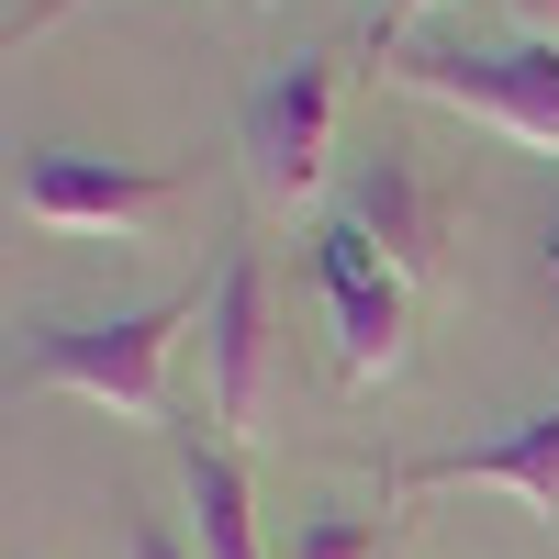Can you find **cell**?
Listing matches in <instances>:
<instances>
[{
	"label": "cell",
	"mask_w": 559,
	"mask_h": 559,
	"mask_svg": "<svg viewBox=\"0 0 559 559\" xmlns=\"http://www.w3.org/2000/svg\"><path fill=\"white\" fill-rule=\"evenodd\" d=\"M12 191H23V213L45 224V236H112V247H134L146 224L179 202V168H134V157H68V146H34L23 168H12Z\"/></svg>",
	"instance_id": "3957f363"
},
{
	"label": "cell",
	"mask_w": 559,
	"mask_h": 559,
	"mask_svg": "<svg viewBox=\"0 0 559 559\" xmlns=\"http://www.w3.org/2000/svg\"><path fill=\"white\" fill-rule=\"evenodd\" d=\"M313 280H324V313H336V369L347 381H392L403 369V336H414V280L336 213L313 236Z\"/></svg>",
	"instance_id": "5b68a950"
},
{
	"label": "cell",
	"mask_w": 559,
	"mask_h": 559,
	"mask_svg": "<svg viewBox=\"0 0 559 559\" xmlns=\"http://www.w3.org/2000/svg\"><path fill=\"white\" fill-rule=\"evenodd\" d=\"M392 492H515L526 515L559 537V403L515 414V426H503V437H481V448L414 459V471H392Z\"/></svg>",
	"instance_id": "52a82bcc"
},
{
	"label": "cell",
	"mask_w": 559,
	"mask_h": 559,
	"mask_svg": "<svg viewBox=\"0 0 559 559\" xmlns=\"http://www.w3.org/2000/svg\"><path fill=\"white\" fill-rule=\"evenodd\" d=\"M179 492H191V548H202V559H269V548H258L247 459L224 448V437H179Z\"/></svg>",
	"instance_id": "9c48e42d"
},
{
	"label": "cell",
	"mask_w": 559,
	"mask_h": 559,
	"mask_svg": "<svg viewBox=\"0 0 559 559\" xmlns=\"http://www.w3.org/2000/svg\"><path fill=\"white\" fill-rule=\"evenodd\" d=\"M503 12L526 23V45H559V0H503Z\"/></svg>",
	"instance_id": "7c38bea8"
},
{
	"label": "cell",
	"mask_w": 559,
	"mask_h": 559,
	"mask_svg": "<svg viewBox=\"0 0 559 559\" xmlns=\"http://www.w3.org/2000/svg\"><path fill=\"white\" fill-rule=\"evenodd\" d=\"M392 79L448 102V112H471V123H492V134H515V146L559 157V45H403Z\"/></svg>",
	"instance_id": "7a4b0ae2"
},
{
	"label": "cell",
	"mask_w": 559,
	"mask_h": 559,
	"mask_svg": "<svg viewBox=\"0 0 559 559\" xmlns=\"http://www.w3.org/2000/svg\"><path fill=\"white\" fill-rule=\"evenodd\" d=\"M414 12H437V0H381V45H392V34H403Z\"/></svg>",
	"instance_id": "5bb4252c"
},
{
	"label": "cell",
	"mask_w": 559,
	"mask_h": 559,
	"mask_svg": "<svg viewBox=\"0 0 559 559\" xmlns=\"http://www.w3.org/2000/svg\"><path fill=\"white\" fill-rule=\"evenodd\" d=\"M548 280H559V213H548Z\"/></svg>",
	"instance_id": "9a60e30c"
},
{
	"label": "cell",
	"mask_w": 559,
	"mask_h": 559,
	"mask_svg": "<svg viewBox=\"0 0 559 559\" xmlns=\"http://www.w3.org/2000/svg\"><path fill=\"white\" fill-rule=\"evenodd\" d=\"M68 12H79V0H34V12L12 23V45H23V34H45V23H68Z\"/></svg>",
	"instance_id": "4fadbf2b"
},
{
	"label": "cell",
	"mask_w": 559,
	"mask_h": 559,
	"mask_svg": "<svg viewBox=\"0 0 559 559\" xmlns=\"http://www.w3.org/2000/svg\"><path fill=\"white\" fill-rule=\"evenodd\" d=\"M134 559H202V548L179 537V526H157V515H146V526H134Z\"/></svg>",
	"instance_id": "8fae6325"
},
{
	"label": "cell",
	"mask_w": 559,
	"mask_h": 559,
	"mask_svg": "<svg viewBox=\"0 0 559 559\" xmlns=\"http://www.w3.org/2000/svg\"><path fill=\"white\" fill-rule=\"evenodd\" d=\"M236 134H247L258 202H313L324 146H336V57H280V68H258Z\"/></svg>",
	"instance_id": "277c9868"
},
{
	"label": "cell",
	"mask_w": 559,
	"mask_h": 559,
	"mask_svg": "<svg viewBox=\"0 0 559 559\" xmlns=\"http://www.w3.org/2000/svg\"><path fill=\"white\" fill-rule=\"evenodd\" d=\"M347 224L369 247H381L403 280H426L437 269V191L414 179V157H369L358 168V191H347Z\"/></svg>",
	"instance_id": "ba28073f"
},
{
	"label": "cell",
	"mask_w": 559,
	"mask_h": 559,
	"mask_svg": "<svg viewBox=\"0 0 559 559\" xmlns=\"http://www.w3.org/2000/svg\"><path fill=\"white\" fill-rule=\"evenodd\" d=\"M292 559H381V515H324L292 537Z\"/></svg>",
	"instance_id": "30bf717a"
},
{
	"label": "cell",
	"mask_w": 559,
	"mask_h": 559,
	"mask_svg": "<svg viewBox=\"0 0 559 559\" xmlns=\"http://www.w3.org/2000/svg\"><path fill=\"white\" fill-rule=\"evenodd\" d=\"M202 403L224 437H258V414H269V269L247 247L202 292Z\"/></svg>",
	"instance_id": "8992f818"
},
{
	"label": "cell",
	"mask_w": 559,
	"mask_h": 559,
	"mask_svg": "<svg viewBox=\"0 0 559 559\" xmlns=\"http://www.w3.org/2000/svg\"><path fill=\"white\" fill-rule=\"evenodd\" d=\"M179 324H202V292L134 302V313H102V324H34L12 369H23L34 392H68V403L123 414V426H157V414H168V358H179Z\"/></svg>",
	"instance_id": "6da1fadb"
}]
</instances>
